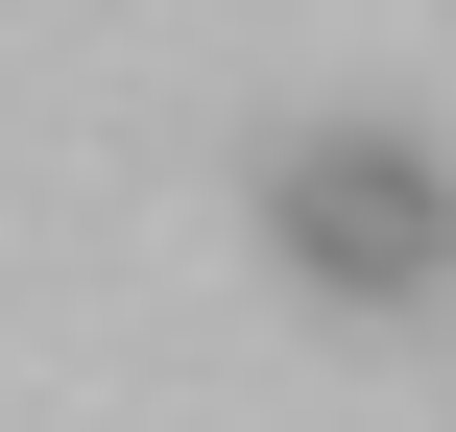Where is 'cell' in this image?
<instances>
[{"mask_svg":"<svg viewBox=\"0 0 456 432\" xmlns=\"http://www.w3.org/2000/svg\"><path fill=\"white\" fill-rule=\"evenodd\" d=\"M265 240H289V289H337V313H433L456 289V144L433 120H289V144H265Z\"/></svg>","mask_w":456,"mask_h":432,"instance_id":"6da1fadb","label":"cell"}]
</instances>
